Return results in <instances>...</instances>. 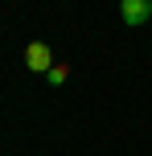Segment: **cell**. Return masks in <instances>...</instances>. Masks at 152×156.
<instances>
[{
	"label": "cell",
	"instance_id": "cell-1",
	"mask_svg": "<svg viewBox=\"0 0 152 156\" xmlns=\"http://www.w3.org/2000/svg\"><path fill=\"white\" fill-rule=\"evenodd\" d=\"M119 16H123L128 29H140L152 16V0H119Z\"/></svg>",
	"mask_w": 152,
	"mask_h": 156
},
{
	"label": "cell",
	"instance_id": "cell-2",
	"mask_svg": "<svg viewBox=\"0 0 152 156\" xmlns=\"http://www.w3.org/2000/svg\"><path fill=\"white\" fill-rule=\"evenodd\" d=\"M25 66H29V70H54V54H49V45L45 41H33L29 49H25Z\"/></svg>",
	"mask_w": 152,
	"mask_h": 156
},
{
	"label": "cell",
	"instance_id": "cell-3",
	"mask_svg": "<svg viewBox=\"0 0 152 156\" xmlns=\"http://www.w3.org/2000/svg\"><path fill=\"white\" fill-rule=\"evenodd\" d=\"M45 82H49V86H62V82H66V66H54V70L45 74Z\"/></svg>",
	"mask_w": 152,
	"mask_h": 156
}]
</instances>
